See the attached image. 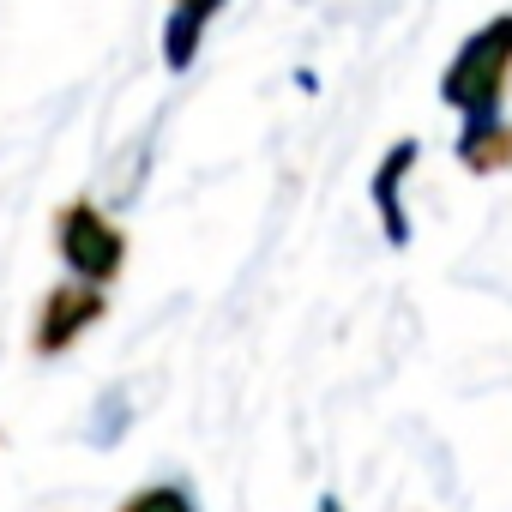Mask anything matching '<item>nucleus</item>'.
<instances>
[{
    "mask_svg": "<svg viewBox=\"0 0 512 512\" xmlns=\"http://www.w3.org/2000/svg\"><path fill=\"white\" fill-rule=\"evenodd\" d=\"M506 73H512V13H494L476 37H464V49L446 61L440 73V103L464 121V127H494L506 121Z\"/></svg>",
    "mask_w": 512,
    "mask_h": 512,
    "instance_id": "nucleus-1",
    "label": "nucleus"
},
{
    "mask_svg": "<svg viewBox=\"0 0 512 512\" xmlns=\"http://www.w3.org/2000/svg\"><path fill=\"white\" fill-rule=\"evenodd\" d=\"M458 163L470 175H500L512 163V127L494 121V127H464L458 133Z\"/></svg>",
    "mask_w": 512,
    "mask_h": 512,
    "instance_id": "nucleus-6",
    "label": "nucleus"
},
{
    "mask_svg": "<svg viewBox=\"0 0 512 512\" xmlns=\"http://www.w3.org/2000/svg\"><path fill=\"white\" fill-rule=\"evenodd\" d=\"M115 512H199V506H193V494H187L181 482H145V488H133Z\"/></svg>",
    "mask_w": 512,
    "mask_h": 512,
    "instance_id": "nucleus-7",
    "label": "nucleus"
},
{
    "mask_svg": "<svg viewBox=\"0 0 512 512\" xmlns=\"http://www.w3.org/2000/svg\"><path fill=\"white\" fill-rule=\"evenodd\" d=\"M103 314H109V290H97L85 278L49 284V296L37 302V320H31V356H43V362L67 356Z\"/></svg>",
    "mask_w": 512,
    "mask_h": 512,
    "instance_id": "nucleus-3",
    "label": "nucleus"
},
{
    "mask_svg": "<svg viewBox=\"0 0 512 512\" xmlns=\"http://www.w3.org/2000/svg\"><path fill=\"white\" fill-rule=\"evenodd\" d=\"M55 253H61V266L67 278H85L97 290H109L121 272H127V229L97 205V199H67L55 211Z\"/></svg>",
    "mask_w": 512,
    "mask_h": 512,
    "instance_id": "nucleus-2",
    "label": "nucleus"
},
{
    "mask_svg": "<svg viewBox=\"0 0 512 512\" xmlns=\"http://www.w3.org/2000/svg\"><path fill=\"white\" fill-rule=\"evenodd\" d=\"M320 512H344V506H338V500H320Z\"/></svg>",
    "mask_w": 512,
    "mask_h": 512,
    "instance_id": "nucleus-8",
    "label": "nucleus"
},
{
    "mask_svg": "<svg viewBox=\"0 0 512 512\" xmlns=\"http://www.w3.org/2000/svg\"><path fill=\"white\" fill-rule=\"evenodd\" d=\"M422 163V145L416 139H392L386 145V157H380V169H374V181H368V199H374V211H380V223H386V241L392 247H404L410 241V211H404V181H410V169Z\"/></svg>",
    "mask_w": 512,
    "mask_h": 512,
    "instance_id": "nucleus-4",
    "label": "nucleus"
},
{
    "mask_svg": "<svg viewBox=\"0 0 512 512\" xmlns=\"http://www.w3.org/2000/svg\"><path fill=\"white\" fill-rule=\"evenodd\" d=\"M223 7L229 0H169V19H163V67L169 73H187L199 61V43Z\"/></svg>",
    "mask_w": 512,
    "mask_h": 512,
    "instance_id": "nucleus-5",
    "label": "nucleus"
}]
</instances>
